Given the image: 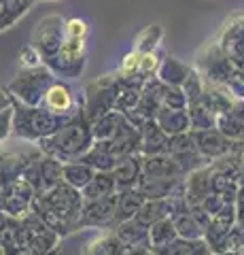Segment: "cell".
Masks as SVG:
<instances>
[{"mask_svg": "<svg viewBox=\"0 0 244 255\" xmlns=\"http://www.w3.org/2000/svg\"><path fill=\"white\" fill-rule=\"evenodd\" d=\"M83 204L85 198L81 191L70 187L68 183H60L47 194H36L30 211L38 215L53 232H58L60 236H68L79 230Z\"/></svg>", "mask_w": 244, "mask_h": 255, "instance_id": "1", "label": "cell"}, {"mask_svg": "<svg viewBox=\"0 0 244 255\" xmlns=\"http://www.w3.org/2000/svg\"><path fill=\"white\" fill-rule=\"evenodd\" d=\"M36 145L45 155H51L60 159V162H75V159L83 157L93 147L91 124L85 119L81 111L75 117H70L53 136L43 138Z\"/></svg>", "mask_w": 244, "mask_h": 255, "instance_id": "2", "label": "cell"}, {"mask_svg": "<svg viewBox=\"0 0 244 255\" xmlns=\"http://www.w3.org/2000/svg\"><path fill=\"white\" fill-rule=\"evenodd\" d=\"M68 117L51 113L45 107H26L15 100V117H13V136L23 138L26 142H41L43 138L53 136Z\"/></svg>", "mask_w": 244, "mask_h": 255, "instance_id": "3", "label": "cell"}, {"mask_svg": "<svg viewBox=\"0 0 244 255\" xmlns=\"http://www.w3.org/2000/svg\"><path fill=\"white\" fill-rule=\"evenodd\" d=\"M56 81V75L49 68L41 64L34 68H21L19 75L9 83L6 90L11 92V96L17 102L26 107H41L45 92L51 87V83Z\"/></svg>", "mask_w": 244, "mask_h": 255, "instance_id": "4", "label": "cell"}, {"mask_svg": "<svg viewBox=\"0 0 244 255\" xmlns=\"http://www.w3.org/2000/svg\"><path fill=\"white\" fill-rule=\"evenodd\" d=\"M121 90L119 77H100L87 85V94L83 98V115L89 124L98 122L100 117L115 109L117 94Z\"/></svg>", "mask_w": 244, "mask_h": 255, "instance_id": "5", "label": "cell"}, {"mask_svg": "<svg viewBox=\"0 0 244 255\" xmlns=\"http://www.w3.org/2000/svg\"><path fill=\"white\" fill-rule=\"evenodd\" d=\"M236 64L227 55L217 41L206 43L195 55V70L202 75L206 83L212 85H225L230 81V77L236 73Z\"/></svg>", "mask_w": 244, "mask_h": 255, "instance_id": "6", "label": "cell"}, {"mask_svg": "<svg viewBox=\"0 0 244 255\" xmlns=\"http://www.w3.org/2000/svg\"><path fill=\"white\" fill-rule=\"evenodd\" d=\"M66 21L58 17V15H49L38 21V26L34 30V36H32V45L36 47V51L41 53L43 64L47 60L56 58L60 53L62 45L66 41Z\"/></svg>", "mask_w": 244, "mask_h": 255, "instance_id": "7", "label": "cell"}, {"mask_svg": "<svg viewBox=\"0 0 244 255\" xmlns=\"http://www.w3.org/2000/svg\"><path fill=\"white\" fill-rule=\"evenodd\" d=\"M21 223H23V230H26V247L28 249H32L38 255H45V253L60 249L62 236L58 232H53L38 215H34L30 211L26 217H21Z\"/></svg>", "mask_w": 244, "mask_h": 255, "instance_id": "8", "label": "cell"}, {"mask_svg": "<svg viewBox=\"0 0 244 255\" xmlns=\"http://www.w3.org/2000/svg\"><path fill=\"white\" fill-rule=\"evenodd\" d=\"M215 41L244 73V13H236L230 19H225Z\"/></svg>", "mask_w": 244, "mask_h": 255, "instance_id": "9", "label": "cell"}, {"mask_svg": "<svg viewBox=\"0 0 244 255\" xmlns=\"http://www.w3.org/2000/svg\"><path fill=\"white\" fill-rule=\"evenodd\" d=\"M195 134V147H198V153L204 155L210 162L223 157L232 151H244V140H230L227 136H223L217 128L212 130H202V132H193Z\"/></svg>", "mask_w": 244, "mask_h": 255, "instance_id": "10", "label": "cell"}, {"mask_svg": "<svg viewBox=\"0 0 244 255\" xmlns=\"http://www.w3.org/2000/svg\"><path fill=\"white\" fill-rule=\"evenodd\" d=\"M117 226L115 217V196L111 198H100V200H87L83 204L81 223L79 230L83 228H96V230H113Z\"/></svg>", "mask_w": 244, "mask_h": 255, "instance_id": "11", "label": "cell"}, {"mask_svg": "<svg viewBox=\"0 0 244 255\" xmlns=\"http://www.w3.org/2000/svg\"><path fill=\"white\" fill-rule=\"evenodd\" d=\"M0 191H2V211L9 217L21 219L32 209V200H34L36 191L26 179L15 181L13 185H9L6 189H0Z\"/></svg>", "mask_w": 244, "mask_h": 255, "instance_id": "12", "label": "cell"}, {"mask_svg": "<svg viewBox=\"0 0 244 255\" xmlns=\"http://www.w3.org/2000/svg\"><path fill=\"white\" fill-rule=\"evenodd\" d=\"M45 109H49L51 113L62 115V117H75L77 113H81L83 109H77V98H75V92L66 81H53L51 87L45 92V98H43V105Z\"/></svg>", "mask_w": 244, "mask_h": 255, "instance_id": "13", "label": "cell"}, {"mask_svg": "<svg viewBox=\"0 0 244 255\" xmlns=\"http://www.w3.org/2000/svg\"><path fill=\"white\" fill-rule=\"evenodd\" d=\"M143 174L149 179H166V181H178L185 179L183 170L170 153L162 155H143Z\"/></svg>", "mask_w": 244, "mask_h": 255, "instance_id": "14", "label": "cell"}, {"mask_svg": "<svg viewBox=\"0 0 244 255\" xmlns=\"http://www.w3.org/2000/svg\"><path fill=\"white\" fill-rule=\"evenodd\" d=\"M185 185V200L189 202V206L202 204L206 200V196L212 194V185H210V164L202 166V168H195L189 174H185L183 179Z\"/></svg>", "mask_w": 244, "mask_h": 255, "instance_id": "15", "label": "cell"}, {"mask_svg": "<svg viewBox=\"0 0 244 255\" xmlns=\"http://www.w3.org/2000/svg\"><path fill=\"white\" fill-rule=\"evenodd\" d=\"M168 145H170V136L162 130L155 119L140 126V155L168 153Z\"/></svg>", "mask_w": 244, "mask_h": 255, "instance_id": "16", "label": "cell"}, {"mask_svg": "<svg viewBox=\"0 0 244 255\" xmlns=\"http://www.w3.org/2000/svg\"><path fill=\"white\" fill-rule=\"evenodd\" d=\"M113 177L117 183V191L136 187L138 179L143 177V155L132 153V155L119 157V162H117V166L113 168Z\"/></svg>", "mask_w": 244, "mask_h": 255, "instance_id": "17", "label": "cell"}, {"mask_svg": "<svg viewBox=\"0 0 244 255\" xmlns=\"http://www.w3.org/2000/svg\"><path fill=\"white\" fill-rule=\"evenodd\" d=\"M113 232L117 238L130 249H151V234L149 228H145L143 223H138L136 219H128V221H119L113 228Z\"/></svg>", "mask_w": 244, "mask_h": 255, "instance_id": "18", "label": "cell"}, {"mask_svg": "<svg viewBox=\"0 0 244 255\" xmlns=\"http://www.w3.org/2000/svg\"><path fill=\"white\" fill-rule=\"evenodd\" d=\"M130 247H125L113 230H104L87 241L83 247V255H128Z\"/></svg>", "mask_w": 244, "mask_h": 255, "instance_id": "19", "label": "cell"}, {"mask_svg": "<svg viewBox=\"0 0 244 255\" xmlns=\"http://www.w3.org/2000/svg\"><path fill=\"white\" fill-rule=\"evenodd\" d=\"M62 166L64 162L45 155L41 157V164H38V181H36V194H47L53 187H58L60 183H64V177H62Z\"/></svg>", "mask_w": 244, "mask_h": 255, "instance_id": "20", "label": "cell"}, {"mask_svg": "<svg viewBox=\"0 0 244 255\" xmlns=\"http://www.w3.org/2000/svg\"><path fill=\"white\" fill-rule=\"evenodd\" d=\"M155 122L160 124V128L168 136H176V134H183L191 130V122H189V113L187 109H168L162 107L160 113H157Z\"/></svg>", "mask_w": 244, "mask_h": 255, "instance_id": "21", "label": "cell"}, {"mask_svg": "<svg viewBox=\"0 0 244 255\" xmlns=\"http://www.w3.org/2000/svg\"><path fill=\"white\" fill-rule=\"evenodd\" d=\"M143 204H145V198L136 187L117 191L115 194V217H117V223L134 219Z\"/></svg>", "mask_w": 244, "mask_h": 255, "instance_id": "22", "label": "cell"}, {"mask_svg": "<svg viewBox=\"0 0 244 255\" xmlns=\"http://www.w3.org/2000/svg\"><path fill=\"white\" fill-rule=\"evenodd\" d=\"M200 102L204 107H206L208 111H212L215 115H221L225 113V111H230L232 105L236 102V98L225 90L223 85H212V83H206L204 85V94Z\"/></svg>", "mask_w": 244, "mask_h": 255, "instance_id": "23", "label": "cell"}, {"mask_svg": "<svg viewBox=\"0 0 244 255\" xmlns=\"http://www.w3.org/2000/svg\"><path fill=\"white\" fill-rule=\"evenodd\" d=\"M93 174H96V170H93L89 164H85L83 159L64 162V166H62V177H64V183H68L70 187H75L79 191H83L85 187L89 185Z\"/></svg>", "mask_w": 244, "mask_h": 255, "instance_id": "24", "label": "cell"}, {"mask_svg": "<svg viewBox=\"0 0 244 255\" xmlns=\"http://www.w3.org/2000/svg\"><path fill=\"white\" fill-rule=\"evenodd\" d=\"M183 181H166V179H149V177H140L136 183V189L143 194L145 200H163V198H170L172 191L176 189V185Z\"/></svg>", "mask_w": 244, "mask_h": 255, "instance_id": "25", "label": "cell"}, {"mask_svg": "<svg viewBox=\"0 0 244 255\" xmlns=\"http://www.w3.org/2000/svg\"><path fill=\"white\" fill-rule=\"evenodd\" d=\"M193 68H189L187 64L178 62L176 58H163L162 64H160V70H157V79H160L162 83H166L170 87H180L185 83V79L189 77Z\"/></svg>", "mask_w": 244, "mask_h": 255, "instance_id": "26", "label": "cell"}, {"mask_svg": "<svg viewBox=\"0 0 244 255\" xmlns=\"http://www.w3.org/2000/svg\"><path fill=\"white\" fill-rule=\"evenodd\" d=\"M81 194L85 198V202L115 196L117 194V183H115L113 172H96V174H93V179L89 181V185L85 187Z\"/></svg>", "mask_w": 244, "mask_h": 255, "instance_id": "27", "label": "cell"}, {"mask_svg": "<svg viewBox=\"0 0 244 255\" xmlns=\"http://www.w3.org/2000/svg\"><path fill=\"white\" fill-rule=\"evenodd\" d=\"M157 255H212L208 243L200 238V241H185V238H176L172 245L162 247V249H153Z\"/></svg>", "mask_w": 244, "mask_h": 255, "instance_id": "28", "label": "cell"}, {"mask_svg": "<svg viewBox=\"0 0 244 255\" xmlns=\"http://www.w3.org/2000/svg\"><path fill=\"white\" fill-rule=\"evenodd\" d=\"M125 115L119 113V111H111V113H106L104 117H100L98 122L91 124V132H93V142H104V140H111L117 130H119V126L123 124Z\"/></svg>", "mask_w": 244, "mask_h": 255, "instance_id": "29", "label": "cell"}, {"mask_svg": "<svg viewBox=\"0 0 244 255\" xmlns=\"http://www.w3.org/2000/svg\"><path fill=\"white\" fill-rule=\"evenodd\" d=\"M166 217H170V206H168V198H163V200H145V204L140 206V211L136 213L134 219L143 223L145 228H151Z\"/></svg>", "mask_w": 244, "mask_h": 255, "instance_id": "30", "label": "cell"}, {"mask_svg": "<svg viewBox=\"0 0 244 255\" xmlns=\"http://www.w3.org/2000/svg\"><path fill=\"white\" fill-rule=\"evenodd\" d=\"M79 159H83L85 164H89L96 172H113L117 162H119V157L115 153H111L108 149H104L102 145H98V142H93V147Z\"/></svg>", "mask_w": 244, "mask_h": 255, "instance_id": "31", "label": "cell"}, {"mask_svg": "<svg viewBox=\"0 0 244 255\" xmlns=\"http://www.w3.org/2000/svg\"><path fill=\"white\" fill-rule=\"evenodd\" d=\"M149 234H151V249H162V247L172 245L178 238L176 234V226L170 217L157 221L155 226L149 228Z\"/></svg>", "mask_w": 244, "mask_h": 255, "instance_id": "32", "label": "cell"}, {"mask_svg": "<svg viewBox=\"0 0 244 255\" xmlns=\"http://www.w3.org/2000/svg\"><path fill=\"white\" fill-rule=\"evenodd\" d=\"M189 113V122H191V130L193 132H202V130H212L217 128V115L208 111L202 102H191L187 107Z\"/></svg>", "mask_w": 244, "mask_h": 255, "instance_id": "33", "label": "cell"}, {"mask_svg": "<svg viewBox=\"0 0 244 255\" xmlns=\"http://www.w3.org/2000/svg\"><path fill=\"white\" fill-rule=\"evenodd\" d=\"M217 130L230 140H244V122L232 111L217 115Z\"/></svg>", "mask_w": 244, "mask_h": 255, "instance_id": "34", "label": "cell"}, {"mask_svg": "<svg viewBox=\"0 0 244 255\" xmlns=\"http://www.w3.org/2000/svg\"><path fill=\"white\" fill-rule=\"evenodd\" d=\"M172 221H174V226H176L178 238H185V241H200V238H204V228L191 217V213L178 215V217H174Z\"/></svg>", "mask_w": 244, "mask_h": 255, "instance_id": "35", "label": "cell"}, {"mask_svg": "<svg viewBox=\"0 0 244 255\" xmlns=\"http://www.w3.org/2000/svg\"><path fill=\"white\" fill-rule=\"evenodd\" d=\"M163 38V30L162 26H149L147 30L140 32V36L136 38V49L138 53H151V51H157V45L162 43Z\"/></svg>", "mask_w": 244, "mask_h": 255, "instance_id": "36", "label": "cell"}, {"mask_svg": "<svg viewBox=\"0 0 244 255\" xmlns=\"http://www.w3.org/2000/svg\"><path fill=\"white\" fill-rule=\"evenodd\" d=\"M195 151H198V147H195L193 130L176 134V136H170V145H168L170 155H187V153H195Z\"/></svg>", "mask_w": 244, "mask_h": 255, "instance_id": "37", "label": "cell"}, {"mask_svg": "<svg viewBox=\"0 0 244 255\" xmlns=\"http://www.w3.org/2000/svg\"><path fill=\"white\" fill-rule=\"evenodd\" d=\"M204 85H206V81H204L202 75L193 68L191 73H189V77L185 79V83L180 85L185 96H187V100H189V105H191V102H200L202 94H204Z\"/></svg>", "mask_w": 244, "mask_h": 255, "instance_id": "38", "label": "cell"}, {"mask_svg": "<svg viewBox=\"0 0 244 255\" xmlns=\"http://www.w3.org/2000/svg\"><path fill=\"white\" fill-rule=\"evenodd\" d=\"M162 107H168V109H187L189 107V100H187V96L183 92V87H170L168 85V90H166V94H163V98H162Z\"/></svg>", "mask_w": 244, "mask_h": 255, "instance_id": "39", "label": "cell"}, {"mask_svg": "<svg viewBox=\"0 0 244 255\" xmlns=\"http://www.w3.org/2000/svg\"><path fill=\"white\" fill-rule=\"evenodd\" d=\"M160 55L157 51H151V53H143V58H140V77L149 81V79L157 77V70H160Z\"/></svg>", "mask_w": 244, "mask_h": 255, "instance_id": "40", "label": "cell"}, {"mask_svg": "<svg viewBox=\"0 0 244 255\" xmlns=\"http://www.w3.org/2000/svg\"><path fill=\"white\" fill-rule=\"evenodd\" d=\"M230 202H236V200H230L227 196H223V194H217V191H212L210 196H206V200L202 202V206H204V211H206L210 217H215V215H219L223 209Z\"/></svg>", "mask_w": 244, "mask_h": 255, "instance_id": "41", "label": "cell"}, {"mask_svg": "<svg viewBox=\"0 0 244 255\" xmlns=\"http://www.w3.org/2000/svg\"><path fill=\"white\" fill-rule=\"evenodd\" d=\"M13 117H15V105L0 113V145L13 136Z\"/></svg>", "mask_w": 244, "mask_h": 255, "instance_id": "42", "label": "cell"}, {"mask_svg": "<svg viewBox=\"0 0 244 255\" xmlns=\"http://www.w3.org/2000/svg\"><path fill=\"white\" fill-rule=\"evenodd\" d=\"M66 38H85L87 36V23L83 19H68L66 21Z\"/></svg>", "mask_w": 244, "mask_h": 255, "instance_id": "43", "label": "cell"}, {"mask_svg": "<svg viewBox=\"0 0 244 255\" xmlns=\"http://www.w3.org/2000/svg\"><path fill=\"white\" fill-rule=\"evenodd\" d=\"M4 251H6V255H38L32 249H28V247H6ZM45 255H62V251L56 249V251H51V253H45Z\"/></svg>", "mask_w": 244, "mask_h": 255, "instance_id": "44", "label": "cell"}, {"mask_svg": "<svg viewBox=\"0 0 244 255\" xmlns=\"http://www.w3.org/2000/svg\"><path fill=\"white\" fill-rule=\"evenodd\" d=\"M13 105H15V98L11 96V92L4 90V87H0V113L6 111L9 107H13Z\"/></svg>", "mask_w": 244, "mask_h": 255, "instance_id": "45", "label": "cell"}, {"mask_svg": "<svg viewBox=\"0 0 244 255\" xmlns=\"http://www.w3.org/2000/svg\"><path fill=\"white\" fill-rule=\"evenodd\" d=\"M128 255H157L153 249H130Z\"/></svg>", "mask_w": 244, "mask_h": 255, "instance_id": "46", "label": "cell"}, {"mask_svg": "<svg viewBox=\"0 0 244 255\" xmlns=\"http://www.w3.org/2000/svg\"><path fill=\"white\" fill-rule=\"evenodd\" d=\"M238 187H240V189H244V162H242L240 172H238Z\"/></svg>", "mask_w": 244, "mask_h": 255, "instance_id": "47", "label": "cell"}, {"mask_svg": "<svg viewBox=\"0 0 244 255\" xmlns=\"http://www.w3.org/2000/svg\"><path fill=\"white\" fill-rule=\"evenodd\" d=\"M6 219H9V215H6L2 209H0V230L4 228V223H6Z\"/></svg>", "mask_w": 244, "mask_h": 255, "instance_id": "48", "label": "cell"}, {"mask_svg": "<svg viewBox=\"0 0 244 255\" xmlns=\"http://www.w3.org/2000/svg\"><path fill=\"white\" fill-rule=\"evenodd\" d=\"M0 255H6V251H4V247L0 245Z\"/></svg>", "mask_w": 244, "mask_h": 255, "instance_id": "49", "label": "cell"}, {"mask_svg": "<svg viewBox=\"0 0 244 255\" xmlns=\"http://www.w3.org/2000/svg\"><path fill=\"white\" fill-rule=\"evenodd\" d=\"M0 157H2V151H0Z\"/></svg>", "mask_w": 244, "mask_h": 255, "instance_id": "50", "label": "cell"}]
</instances>
